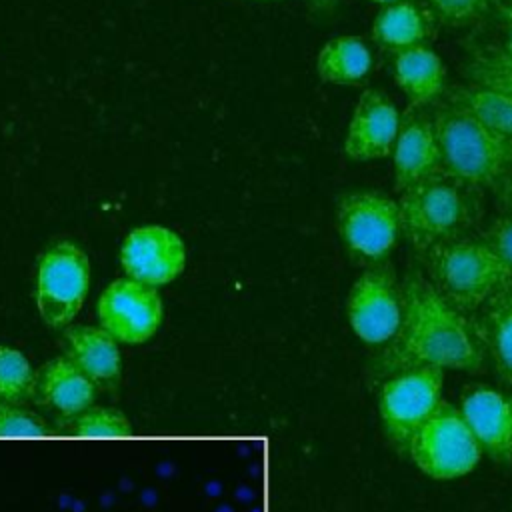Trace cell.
<instances>
[{
    "mask_svg": "<svg viewBox=\"0 0 512 512\" xmlns=\"http://www.w3.org/2000/svg\"><path fill=\"white\" fill-rule=\"evenodd\" d=\"M484 356L472 316L448 304L426 274L410 270L402 280V322L376 356L374 378L420 366L478 372Z\"/></svg>",
    "mask_w": 512,
    "mask_h": 512,
    "instance_id": "6da1fadb",
    "label": "cell"
},
{
    "mask_svg": "<svg viewBox=\"0 0 512 512\" xmlns=\"http://www.w3.org/2000/svg\"><path fill=\"white\" fill-rule=\"evenodd\" d=\"M444 174L462 188H496L512 172V140L450 102L432 116Z\"/></svg>",
    "mask_w": 512,
    "mask_h": 512,
    "instance_id": "7a4b0ae2",
    "label": "cell"
},
{
    "mask_svg": "<svg viewBox=\"0 0 512 512\" xmlns=\"http://www.w3.org/2000/svg\"><path fill=\"white\" fill-rule=\"evenodd\" d=\"M428 280L458 312L474 316L512 282V270L482 238L446 240L420 254Z\"/></svg>",
    "mask_w": 512,
    "mask_h": 512,
    "instance_id": "3957f363",
    "label": "cell"
},
{
    "mask_svg": "<svg viewBox=\"0 0 512 512\" xmlns=\"http://www.w3.org/2000/svg\"><path fill=\"white\" fill-rule=\"evenodd\" d=\"M400 230L422 254L434 244L462 236L470 224V204L462 186L448 176L432 178L400 192Z\"/></svg>",
    "mask_w": 512,
    "mask_h": 512,
    "instance_id": "277c9868",
    "label": "cell"
},
{
    "mask_svg": "<svg viewBox=\"0 0 512 512\" xmlns=\"http://www.w3.org/2000/svg\"><path fill=\"white\" fill-rule=\"evenodd\" d=\"M336 228L354 262H386L402 234L398 200L376 190L346 192L336 202Z\"/></svg>",
    "mask_w": 512,
    "mask_h": 512,
    "instance_id": "5b68a950",
    "label": "cell"
},
{
    "mask_svg": "<svg viewBox=\"0 0 512 512\" xmlns=\"http://www.w3.org/2000/svg\"><path fill=\"white\" fill-rule=\"evenodd\" d=\"M444 370L420 366L396 372L380 382L378 414L392 448L408 456L410 442L418 428L442 402Z\"/></svg>",
    "mask_w": 512,
    "mask_h": 512,
    "instance_id": "8992f818",
    "label": "cell"
},
{
    "mask_svg": "<svg viewBox=\"0 0 512 512\" xmlns=\"http://www.w3.org/2000/svg\"><path fill=\"white\" fill-rule=\"evenodd\" d=\"M408 458L432 480H454L478 466L482 448L460 408L442 400L414 434Z\"/></svg>",
    "mask_w": 512,
    "mask_h": 512,
    "instance_id": "52a82bcc",
    "label": "cell"
},
{
    "mask_svg": "<svg viewBox=\"0 0 512 512\" xmlns=\"http://www.w3.org/2000/svg\"><path fill=\"white\" fill-rule=\"evenodd\" d=\"M90 286V260L72 240L52 242L36 266V308L50 328L68 326L80 312Z\"/></svg>",
    "mask_w": 512,
    "mask_h": 512,
    "instance_id": "ba28073f",
    "label": "cell"
},
{
    "mask_svg": "<svg viewBox=\"0 0 512 512\" xmlns=\"http://www.w3.org/2000/svg\"><path fill=\"white\" fill-rule=\"evenodd\" d=\"M346 316L354 334L370 346H386L402 322V282L388 262L368 266L352 284Z\"/></svg>",
    "mask_w": 512,
    "mask_h": 512,
    "instance_id": "9c48e42d",
    "label": "cell"
},
{
    "mask_svg": "<svg viewBox=\"0 0 512 512\" xmlns=\"http://www.w3.org/2000/svg\"><path fill=\"white\" fill-rule=\"evenodd\" d=\"M96 310L100 326L124 344H140L152 338L164 314L158 288L128 276L104 288Z\"/></svg>",
    "mask_w": 512,
    "mask_h": 512,
    "instance_id": "30bf717a",
    "label": "cell"
},
{
    "mask_svg": "<svg viewBox=\"0 0 512 512\" xmlns=\"http://www.w3.org/2000/svg\"><path fill=\"white\" fill-rule=\"evenodd\" d=\"M120 264L128 278L158 288L184 272L186 246L174 230L144 224L126 234L120 246Z\"/></svg>",
    "mask_w": 512,
    "mask_h": 512,
    "instance_id": "8fae6325",
    "label": "cell"
},
{
    "mask_svg": "<svg viewBox=\"0 0 512 512\" xmlns=\"http://www.w3.org/2000/svg\"><path fill=\"white\" fill-rule=\"evenodd\" d=\"M402 116L396 104L378 88H366L348 122L342 150L350 160L368 162L392 154Z\"/></svg>",
    "mask_w": 512,
    "mask_h": 512,
    "instance_id": "7c38bea8",
    "label": "cell"
},
{
    "mask_svg": "<svg viewBox=\"0 0 512 512\" xmlns=\"http://www.w3.org/2000/svg\"><path fill=\"white\" fill-rule=\"evenodd\" d=\"M390 156L394 188L398 192L446 176L434 122L424 114H408L402 118Z\"/></svg>",
    "mask_w": 512,
    "mask_h": 512,
    "instance_id": "4fadbf2b",
    "label": "cell"
},
{
    "mask_svg": "<svg viewBox=\"0 0 512 512\" xmlns=\"http://www.w3.org/2000/svg\"><path fill=\"white\" fill-rule=\"evenodd\" d=\"M460 412L474 434L482 454L500 464H512L510 404L492 388H474L462 396Z\"/></svg>",
    "mask_w": 512,
    "mask_h": 512,
    "instance_id": "5bb4252c",
    "label": "cell"
},
{
    "mask_svg": "<svg viewBox=\"0 0 512 512\" xmlns=\"http://www.w3.org/2000/svg\"><path fill=\"white\" fill-rule=\"evenodd\" d=\"M96 390V384L68 356H60L36 372L34 402L66 418L90 408Z\"/></svg>",
    "mask_w": 512,
    "mask_h": 512,
    "instance_id": "9a60e30c",
    "label": "cell"
},
{
    "mask_svg": "<svg viewBox=\"0 0 512 512\" xmlns=\"http://www.w3.org/2000/svg\"><path fill=\"white\" fill-rule=\"evenodd\" d=\"M66 356L96 384L114 390L120 382L118 340L102 326H72L64 332Z\"/></svg>",
    "mask_w": 512,
    "mask_h": 512,
    "instance_id": "2e32d148",
    "label": "cell"
},
{
    "mask_svg": "<svg viewBox=\"0 0 512 512\" xmlns=\"http://www.w3.org/2000/svg\"><path fill=\"white\" fill-rule=\"evenodd\" d=\"M394 80L410 102V108H424L446 92V68L442 58L426 44L394 54Z\"/></svg>",
    "mask_w": 512,
    "mask_h": 512,
    "instance_id": "e0dca14e",
    "label": "cell"
},
{
    "mask_svg": "<svg viewBox=\"0 0 512 512\" xmlns=\"http://www.w3.org/2000/svg\"><path fill=\"white\" fill-rule=\"evenodd\" d=\"M436 18L430 10L412 0H400L382 6L374 16L370 36L384 50L400 52L418 44H426L436 34Z\"/></svg>",
    "mask_w": 512,
    "mask_h": 512,
    "instance_id": "ac0fdd59",
    "label": "cell"
},
{
    "mask_svg": "<svg viewBox=\"0 0 512 512\" xmlns=\"http://www.w3.org/2000/svg\"><path fill=\"white\" fill-rule=\"evenodd\" d=\"M472 322L496 374L512 384V282L492 296Z\"/></svg>",
    "mask_w": 512,
    "mask_h": 512,
    "instance_id": "d6986e66",
    "label": "cell"
},
{
    "mask_svg": "<svg viewBox=\"0 0 512 512\" xmlns=\"http://www.w3.org/2000/svg\"><path fill=\"white\" fill-rule=\"evenodd\" d=\"M372 70V52L360 36L344 34L328 40L316 56V72L322 82L334 86H358Z\"/></svg>",
    "mask_w": 512,
    "mask_h": 512,
    "instance_id": "ffe728a7",
    "label": "cell"
},
{
    "mask_svg": "<svg viewBox=\"0 0 512 512\" xmlns=\"http://www.w3.org/2000/svg\"><path fill=\"white\" fill-rule=\"evenodd\" d=\"M446 102L460 106L498 134L512 140V96L470 82L446 88Z\"/></svg>",
    "mask_w": 512,
    "mask_h": 512,
    "instance_id": "44dd1931",
    "label": "cell"
},
{
    "mask_svg": "<svg viewBox=\"0 0 512 512\" xmlns=\"http://www.w3.org/2000/svg\"><path fill=\"white\" fill-rule=\"evenodd\" d=\"M54 432L80 438H126L132 434V424L116 408L90 406L74 416L58 418Z\"/></svg>",
    "mask_w": 512,
    "mask_h": 512,
    "instance_id": "7402d4cb",
    "label": "cell"
},
{
    "mask_svg": "<svg viewBox=\"0 0 512 512\" xmlns=\"http://www.w3.org/2000/svg\"><path fill=\"white\" fill-rule=\"evenodd\" d=\"M36 372L28 358L12 348L0 344V402L24 406L34 400Z\"/></svg>",
    "mask_w": 512,
    "mask_h": 512,
    "instance_id": "603a6c76",
    "label": "cell"
},
{
    "mask_svg": "<svg viewBox=\"0 0 512 512\" xmlns=\"http://www.w3.org/2000/svg\"><path fill=\"white\" fill-rule=\"evenodd\" d=\"M438 22L450 28H466L482 20L496 0H426Z\"/></svg>",
    "mask_w": 512,
    "mask_h": 512,
    "instance_id": "cb8c5ba5",
    "label": "cell"
},
{
    "mask_svg": "<svg viewBox=\"0 0 512 512\" xmlns=\"http://www.w3.org/2000/svg\"><path fill=\"white\" fill-rule=\"evenodd\" d=\"M54 434L44 418L24 406L0 402V438H44Z\"/></svg>",
    "mask_w": 512,
    "mask_h": 512,
    "instance_id": "d4e9b609",
    "label": "cell"
},
{
    "mask_svg": "<svg viewBox=\"0 0 512 512\" xmlns=\"http://www.w3.org/2000/svg\"><path fill=\"white\" fill-rule=\"evenodd\" d=\"M468 76L476 84H482V86H488L492 90L512 96V68L490 60L482 52H478L476 58L472 60Z\"/></svg>",
    "mask_w": 512,
    "mask_h": 512,
    "instance_id": "484cf974",
    "label": "cell"
},
{
    "mask_svg": "<svg viewBox=\"0 0 512 512\" xmlns=\"http://www.w3.org/2000/svg\"><path fill=\"white\" fill-rule=\"evenodd\" d=\"M484 240L496 250V254L512 270V214L494 218L484 232Z\"/></svg>",
    "mask_w": 512,
    "mask_h": 512,
    "instance_id": "4316f807",
    "label": "cell"
},
{
    "mask_svg": "<svg viewBox=\"0 0 512 512\" xmlns=\"http://www.w3.org/2000/svg\"><path fill=\"white\" fill-rule=\"evenodd\" d=\"M482 54L488 56L490 60L498 62V64H504V66L512 68V20L508 22L502 46L500 48H486V50H482Z\"/></svg>",
    "mask_w": 512,
    "mask_h": 512,
    "instance_id": "83f0119b",
    "label": "cell"
},
{
    "mask_svg": "<svg viewBox=\"0 0 512 512\" xmlns=\"http://www.w3.org/2000/svg\"><path fill=\"white\" fill-rule=\"evenodd\" d=\"M496 194H498V200L504 206L506 214H512V172L496 186Z\"/></svg>",
    "mask_w": 512,
    "mask_h": 512,
    "instance_id": "f1b7e54d",
    "label": "cell"
},
{
    "mask_svg": "<svg viewBox=\"0 0 512 512\" xmlns=\"http://www.w3.org/2000/svg\"><path fill=\"white\" fill-rule=\"evenodd\" d=\"M312 10L316 12H330L338 4V0H306Z\"/></svg>",
    "mask_w": 512,
    "mask_h": 512,
    "instance_id": "f546056e",
    "label": "cell"
},
{
    "mask_svg": "<svg viewBox=\"0 0 512 512\" xmlns=\"http://www.w3.org/2000/svg\"><path fill=\"white\" fill-rule=\"evenodd\" d=\"M496 6L502 12V16L510 22L512 20V0H496Z\"/></svg>",
    "mask_w": 512,
    "mask_h": 512,
    "instance_id": "4dcf8cb0",
    "label": "cell"
},
{
    "mask_svg": "<svg viewBox=\"0 0 512 512\" xmlns=\"http://www.w3.org/2000/svg\"><path fill=\"white\" fill-rule=\"evenodd\" d=\"M368 2H374V4H380V6H388V4H394V2H400V0H368Z\"/></svg>",
    "mask_w": 512,
    "mask_h": 512,
    "instance_id": "1f68e13d",
    "label": "cell"
},
{
    "mask_svg": "<svg viewBox=\"0 0 512 512\" xmlns=\"http://www.w3.org/2000/svg\"><path fill=\"white\" fill-rule=\"evenodd\" d=\"M508 404H510V418H512V396L508 398Z\"/></svg>",
    "mask_w": 512,
    "mask_h": 512,
    "instance_id": "d6a6232c",
    "label": "cell"
},
{
    "mask_svg": "<svg viewBox=\"0 0 512 512\" xmlns=\"http://www.w3.org/2000/svg\"><path fill=\"white\" fill-rule=\"evenodd\" d=\"M260 2H280V0H260Z\"/></svg>",
    "mask_w": 512,
    "mask_h": 512,
    "instance_id": "836d02e7",
    "label": "cell"
}]
</instances>
